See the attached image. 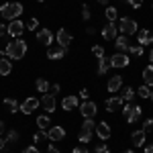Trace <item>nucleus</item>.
Returning <instances> with one entry per match:
<instances>
[{
  "label": "nucleus",
  "mask_w": 153,
  "mask_h": 153,
  "mask_svg": "<svg viewBox=\"0 0 153 153\" xmlns=\"http://www.w3.org/2000/svg\"><path fill=\"white\" fill-rule=\"evenodd\" d=\"M27 53V43L23 39H14L12 43L6 45V57L8 59H23Z\"/></svg>",
  "instance_id": "1"
},
{
  "label": "nucleus",
  "mask_w": 153,
  "mask_h": 153,
  "mask_svg": "<svg viewBox=\"0 0 153 153\" xmlns=\"http://www.w3.org/2000/svg\"><path fill=\"white\" fill-rule=\"evenodd\" d=\"M0 14L8 21H16L23 14V4L21 2H6V4L0 6Z\"/></svg>",
  "instance_id": "2"
},
{
  "label": "nucleus",
  "mask_w": 153,
  "mask_h": 153,
  "mask_svg": "<svg viewBox=\"0 0 153 153\" xmlns=\"http://www.w3.org/2000/svg\"><path fill=\"white\" fill-rule=\"evenodd\" d=\"M137 21L135 19H129V16H123L120 21H118V31H120V35H133V33H137Z\"/></svg>",
  "instance_id": "3"
},
{
  "label": "nucleus",
  "mask_w": 153,
  "mask_h": 153,
  "mask_svg": "<svg viewBox=\"0 0 153 153\" xmlns=\"http://www.w3.org/2000/svg\"><path fill=\"white\" fill-rule=\"evenodd\" d=\"M80 112H82L84 118H94V114L98 112V108L92 100H84L82 104H80Z\"/></svg>",
  "instance_id": "4"
},
{
  "label": "nucleus",
  "mask_w": 153,
  "mask_h": 153,
  "mask_svg": "<svg viewBox=\"0 0 153 153\" xmlns=\"http://www.w3.org/2000/svg\"><path fill=\"white\" fill-rule=\"evenodd\" d=\"M37 43L43 45V47H49V45L53 43V33H51L49 29H39V33H37Z\"/></svg>",
  "instance_id": "5"
},
{
  "label": "nucleus",
  "mask_w": 153,
  "mask_h": 153,
  "mask_svg": "<svg viewBox=\"0 0 153 153\" xmlns=\"http://www.w3.org/2000/svg\"><path fill=\"white\" fill-rule=\"evenodd\" d=\"M110 63H112V68H127L131 63V59L127 53H120V51H117L112 57H110Z\"/></svg>",
  "instance_id": "6"
},
{
  "label": "nucleus",
  "mask_w": 153,
  "mask_h": 153,
  "mask_svg": "<svg viewBox=\"0 0 153 153\" xmlns=\"http://www.w3.org/2000/svg\"><path fill=\"white\" fill-rule=\"evenodd\" d=\"M39 108V98H35V96H29V98H25V102L21 104V110H23L25 114H31L33 110H37Z\"/></svg>",
  "instance_id": "7"
},
{
  "label": "nucleus",
  "mask_w": 153,
  "mask_h": 153,
  "mask_svg": "<svg viewBox=\"0 0 153 153\" xmlns=\"http://www.w3.org/2000/svg\"><path fill=\"white\" fill-rule=\"evenodd\" d=\"M25 29H27V25H23V21H19V19L16 21H10V25H8V35L19 39V37L23 35Z\"/></svg>",
  "instance_id": "8"
},
{
  "label": "nucleus",
  "mask_w": 153,
  "mask_h": 153,
  "mask_svg": "<svg viewBox=\"0 0 153 153\" xmlns=\"http://www.w3.org/2000/svg\"><path fill=\"white\" fill-rule=\"evenodd\" d=\"M41 106L47 110V114H53V112H55V106H57L55 94H45L43 98H41Z\"/></svg>",
  "instance_id": "9"
},
{
  "label": "nucleus",
  "mask_w": 153,
  "mask_h": 153,
  "mask_svg": "<svg viewBox=\"0 0 153 153\" xmlns=\"http://www.w3.org/2000/svg\"><path fill=\"white\" fill-rule=\"evenodd\" d=\"M117 33H118V27L114 23H106L104 29H102V37H104V41H114V39H117Z\"/></svg>",
  "instance_id": "10"
},
{
  "label": "nucleus",
  "mask_w": 153,
  "mask_h": 153,
  "mask_svg": "<svg viewBox=\"0 0 153 153\" xmlns=\"http://www.w3.org/2000/svg\"><path fill=\"white\" fill-rule=\"evenodd\" d=\"M123 106H125V100H123L120 96H112V98L106 100V110H108V112H117Z\"/></svg>",
  "instance_id": "11"
},
{
  "label": "nucleus",
  "mask_w": 153,
  "mask_h": 153,
  "mask_svg": "<svg viewBox=\"0 0 153 153\" xmlns=\"http://www.w3.org/2000/svg\"><path fill=\"white\" fill-rule=\"evenodd\" d=\"M65 53H68V49L61 47V45H49L47 47V57L49 59H61Z\"/></svg>",
  "instance_id": "12"
},
{
  "label": "nucleus",
  "mask_w": 153,
  "mask_h": 153,
  "mask_svg": "<svg viewBox=\"0 0 153 153\" xmlns=\"http://www.w3.org/2000/svg\"><path fill=\"white\" fill-rule=\"evenodd\" d=\"M96 133H98V137H100L102 141L110 139V135H112V131H110V125H108V123H104V120L96 125Z\"/></svg>",
  "instance_id": "13"
},
{
  "label": "nucleus",
  "mask_w": 153,
  "mask_h": 153,
  "mask_svg": "<svg viewBox=\"0 0 153 153\" xmlns=\"http://www.w3.org/2000/svg\"><path fill=\"white\" fill-rule=\"evenodd\" d=\"M47 135H49V141H61V139L65 137V129L55 125V127H49Z\"/></svg>",
  "instance_id": "14"
},
{
  "label": "nucleus",
  "mask_w": 153,
  "mask_h": 153,
  "mask_svg": "<svg viewBox=\"0 0 153 153\" xmlns=\"http://www.w3.org/2000/svg\"><path fill=\"white\" fill-rule=\"evenodd\" d=\"M57 45H61L65 49L71 45V35L68 33V29H59L57 31Z\"/></svg>",
  "instance_id": "15"
},
{
  "label": "nucleus",
  "mask_w": 153,
  "mask_h": 153,
  "mask_svg": "<svg viewBox=\"0 0 153 153\" xmlns=\"http://www.w3.org/2000/svg\"><path fill=\"white\" fill-rule=\"evenodd\" d=\"M114 47H117L118 51H120V53L129 51V47H131L129 37H127V35H120V37H117V39H114Z\"/></svg>",
  "instance_id": "16"
},
{
  "label": "nucleus",
  "mask_w": 153,
  "mask_h": 153,
  "mask_svg": "<svg viewBox=\"0 0 153 153\" xmlns=\"http://www.w3.org/2000/svg\"><path fill=\"white\" fill-rule=\"evenodd\" d=\"M120 86H123V78H120V76H112V78L108 80V84H106V90H108V92H118Z\"/></svg>",
  "instance_id": "17"
},
{
  "label": "nucleus",
  "mask_w": 153,
  "mask_h": 153,
  "mask_svg": "<svg viewBox=\"0 0 153 153\" xmlns=\"http://www.w3.org/2000/svg\"><path fill=\"white\" fill-rule=\"evenodd\" d=\"M110 68H112V63H110V57H100L98 59V76H104L106 71L110 70Z\"/></svg>",
  "instance_id": "18"
},
{
  "label": "nucleus",
  "mask_w": 153,
  "mask_h": 153,
  "mask_svg": "<svg viewBox=\"0 0 153 153\" xmlns=\"http://www.w3.org/2000/svg\"><path fill=\"white\" fill-rule=\"evenodd\" d=\"M139 45H153V35L147 31V29H141L139 31Z\"/></svg>",
  "instance_id": "19"
},
{
  "label": "nucleus",
  "mask_w": 153,
  "mask_h": 153,
  "mask_svg": "<svg viewBox=\"0 0 153 153\" xmlns=\"http://www.w3.org/2000/svg\"><path fill=\"white\" fill-rule=\"evenodd\" d=\"M145 135H147L145 131H135V133L131 135L133 145H135V147H143V145H145Z\"/></svg>",
  "instance_id": "20"
},
{
  "label": "nucleus",
  "mask_w": 153,
  "mask_h": 153,
  "mask_svg": "<svg viewBox=\"0 0 153 153\" xmlns=\"http://www.w3.org/2000/svg\"><path fill=\"white\" fill-rule=\"evenodd\" d=\"M143 114V108L139 104H133V108H131V114L127 117V123H137L139 118H141Z\"/></svg>",
  "instance_id": "21"
},
{
  "label": "nucleus",
  "mask_w": 153,
  "mask_h": 153,
  "mask_svg": "<svg viewBox=\"0 0 153 153\" xmlns=\"http://www.w3.org/2000/svg\"><path fill=\"white\" fill-rule=\"evenodd\" d=\"M61 106H63V110H74V108L78 106V98H76V96H65V98L61 100Z\"/></svg>",
  "instance_id": "22"
},
{
  "label": "nucleus",
  "mask_w": 153,
  "mask_h": 153,
  "mask_svg": "<svg viewBox=\"0 0 153 153\" xmlns=\"http://www.w3.org/2000/svg\"><path fill=\"white\" fill-rule=\"evenodd\" d=\"M12 71V63L8 61V57H2L0 59V76H8Z\"/></svg>",
  "instance_id": "23"
},
{
  "label": "nucleus",
  "mask_w": 153,
  "mask_h": 153,
  "mask_svg": "<svg viewBox=\"0 0 153 153\" xmlns=\"http://www.w3.org/2000/svg\"><path fill=\"white\" fill-rule=\"evenodd\" d=\"M104 16H106L108 23H114V21L118 19V10L114 8V6H106L104 8Z\"/></svg>",
  "instance_id": "24"
},
{
  "label": "nucleus",
  "mask_w": 153,
  "mask_h": 153,
  "mask_svg": "<svg viewBox=\"0 0 153 153\" xmlns=\"http://www.w3.org/2000/svg\"><path fill=\"white\" fill-rule=\"evenodd\" d=\"M4 106H6L10 112H19V110H21V104H19L16 98H4Z\"/></svg>",
  "instance_id": "25"
},
{
  "label": "nucleus",
  "mask_w": 153,
  "mask_h": 153,
  "mask_svg": "<svg viewBox=\"0 0 153 153\" xmlns=\"http://www.w3.org/2000/svg\"><path fill=\"white\" fill-rule=\"evenodd\" d=\"M37 127H39V131H47L49 127H51V120H49L47 114H41V117H37Z\"/></svg>",
  "instance_id": "26"
},
{
  "label": "nucleus",
  "mask_w": 153,
  "mask_h": 153,
  "mask_svg": "<svg viewBox=\"0 0 153 153\" xmlns=\"http://www.w3.org/2000/svg\"><path fill=\"white\" fill-rule=\"evenodd\" d=\"M143 80H145V86H153V65H147L143 70Z\"/></svg>",
  "instance_id": "27"
},
{
  "label": "nucleus",
  "mask_w": 153,
  "mask_h": 153,
  "mask_svg": "<svg viewBox=\"0 0 153 153\" xmlns=\"http://www.w3.org/2000/svg\"><path fill=\"white\" fill-rule=\"evenodd\" d=\"M120 98H123L125 102H131V100L135 98V90H133L131 86H125V88L120 90Z\"/></svg>",
  "instance_id": "28"
},
{
  "label": "nucleus",
  "mask_w": 153,
  "mask_h": 153,
  "mask_svg": "<svg viewBox=\"0 0 153 153\" xmlns=\"http://www.w3.org/2000/svg\"><path fill=\"white\" fill-rule=\"evenodd\" d=\"M35 86H37V90H39V92H47L49 88H51V86H49V82L45 80V78H39Z\"/></svg>",
  "instance_id": "29"
},
{
  "label": "nucleus",
  "mask_w": 153,
  "mask_h": 153,
  "mask_svg": "<svg viewBox=\"0 0 153 153\" xmlns=\"http://www.w3.org/2000/svg\"><path fill=\"white\" fill-rule=\"evenodd\" d=\"M78 139H80V143H90V141H92V131H84L82 129Z\"/></svg>",
  "instance_id": "30"
},
{
  "label": "nucleus",
  "mask_w": 153,
  "mask_h": 153,
  "mask_svg": "<svg viewBox=\"0 0 153 153\" xmlns=\"http://www.w3.org/2000/svg\"><path fill=\"white\" fill-rule=\"evenodd\" d=\"M16 141H19V133H16L14 129H12V131H8V133H6V143H10V145H14Z\"/></svg>",
  "instance_id": "31"
},
{
  "label": "nucleus",
  "mask_w": 153,
  "mask_h": 153,
  "mask_svg": "<svg viewBox=\"0 0 153 153\" xmlns=\"http://www.w3.org/2000/svg\"><path fill=\"white\" fill-rule=\"evenodd\" d=\"M82 129H84V131H94V129H96V125H94V118H84V123H82Z\"/></svg>",
  "instance_id": "32"
},
{
  "label": "nucleus",
  "mask_w": 153,
  "mask_h": 153,
  "mask_svg": "<svg viewBox=\"0 0 153 153\" xmlns=\"http://www.w3.org/2000/svg\"><path fill=\"white\" fill-rule=\"evenodd\" d=\"M43 141H49L47 131H37V135H35V143H43Z\"/></svg>",
  "instance_id": "33"
},
{
  "label": "nucleus",
  "mask_w": 153,
  "mask_h": 153,
  "mask_svg": "<svg viewBox=\"0 0 153 153\" xmlns=\"http://www.w3.org/2000/svg\"><path fill=\"white\" fill-rule=\"evenodd\" d=\"M137 94L141 96V98H151V88H149V86H141V88L137 90Z\"/></svg>",
  "instance_id": "34"
},
{
  "label": "nucleus",
  "mask_w": 153,
  "mask_h": 153,
  "mask_svg": "<svg viewBox=\"0 0 153 153\" xmlns=\"http://www.w3.org/2000/svg\"><path fill=\"white\" fill-rule=\"evenodd\" d=\"M129 51L133 53V55L141 57V55H143V51H145V47H143V45H131V47H129Z\"/></svg>",
  "instance_id": "35"
},
{
  "label": "nucleus",
  "mask_w": 153,
  "mask_h": 153,
  "mask_svg": "<svg viewBox=\"0 0 153 153\" xmlns=\"http://www.w3.org/2000/svg\"><path fill=\"white\" fill-rule=\"evenodd\" d=\"M92 53H94L98 59L104 57V47H102V45H94V47H92Z\"/></svg>",
  "instance_id": "36"
},
{
  "label": "nucleus",
  "mask_w": 153,
  "mask_h": 153,
  "mask_svg": "<svg viewBox=\"0 0 153 153\" xmlns=\"http://www.w3.org/2000/svg\"><path fill=\"white\" fill-rule=\"evenodd\" d=\"M90 14H92L90 6H88V4H82V19H84V21H88V19H90Z\"/></svg>",
  "instance_id": "37"
},
{
  "label": "nucleus",
  "mask_w": 153,
  "mask_h": 153,
  "mask_svg": "<svg viewBox=\"0 0 153 153\" xmlns=\"http://www.w3.org/2000/svg\"><path fill=\"white\" fill-rule=\"evenodd\" d=\"M37 27H39V21H37V19H29V23H27V29H29V31H35Z\"/></svg>",
  "instance_id": "38"
},
{
  "label": "nucleus",
  "mask_w": 153,
  "mask_h": 153,
  "mask_svg": "<svg viewBox=\"0 0 153 153\" xmlns=\"http://www.w3.org/2000/svg\"><path fill=\"white\" fill-rule=\"evenodd\" d=\"M143 131H145V133H151V131H153V118H147V120H145Z\"/></svg>",
  "instance_id": "39"
},
{
  "label": "nucleus",
  "mask_w": 153,
  "mask_h": 153,
  "mask_svg": "<svg viewBox=\"0 0 153 153\" xmlns=\"http://www.w3.org/2000/svg\"><path fill=\"white\" fill-rule=\"evenodd\" d=\"M94 153H110V149H108V147H106L104 143H100V145H96Z\"/></svg>",
  "instance_id": "40"
},
{
  "label": "nucleus",
  "mask_w": 153,
  "mask_h": 153,
  "mask_svg": "<svg viewBox=\"0 0 153 153\" xmlns=\"http://www.w3.org/2000/svg\"><path fill=\"white\" fill-rule=\"evenodd\" d=\"M129 4L133 6V8H141V6H143V0H129Z\"/></svg>",
  "instance_id": "41"
},
{
  "label": "nucleus",
  "mask_w": 153,
  "mask_h": 153,
  "mask_svg": "<svg viewBox=\"0 0 153 153\" xmlns=\"http://www.w3.org/2000/svg\"><path fill=\"white\" fill-rule=\"evenodd\" d=\"M80 96H82L84 100H88V96H90V92H88V88H82V90H80Z\"/></svg>",
  "instance_id": "42"
},
{
  "label": "nucleus",
  "mask_w": 153,
  "mask_h": 153,
  "mask_svg": "<svg viewBox=\"0 0 153 153\" xmlns=\"http://www.w3.org/2000/svg\"><path fill=\"white\" fill-rule=\"evenodd\" d=\"M6 33H8V27H6V25H2V23H0V37H4Z\"/></svg>",
  "instance_id": "43"
},
{
  "label": "nucleus",
  "mask_w": 153,
  "mask_h": 153,
  "mask_svg": "<svg viewBox=\"0 0 153 153\" xmlns=\"http://www.w3.org/2000/svg\"><path fill=\"white\" fill-rule=\"evenodd\" d=\"M23 153H39V149H37L35 145H31V147H27V149H25Z\"/></svg>",
  "instance_id": "44"
},
{
  "label": "nucleus",
  "mask_w": 153,
  "mask_h": 153,
  "mask_svg": "<svg viewBox=\"0 0 153 153\" xmlns=\"http://www.w3.org/2000/svg\"><path fill=\"white\" fill-rule=\"evenodd\" d=\"M74 153H88V149H86L84 145H80V147H76V149H74Z\"/></svg>",
  "instance_id": "45"
},
{
  "label": "nucleus",
  "mask_w": 153,
  "mask_h": 153,
  "mask_svg": "<svg viewBox=\"0 0 153 153\" xmlns=\"http://www.w3.org/2000/svg\"><path fill=\"white\" fill-rule=\"evenodd\" d=\"M47 153H59V149L55 147V145H49V147H47Z\"/></svg>",
  "instance_id": "46"
},
{
  "label": "nucleus",
  "mask_w": 153,
  "mask_h": 153,
  "mask_svg": "<svg viewBox=\"0 0 153 153\" xmlns=\"http://www.w3.org/2000/svg\"><path fill=\"white\" fill-rule=\"evenodd\" d=\"M59 90H61V86H59V84H53V86H51V92H53V94H57Z\"/></svg>",
  "instance_id": "47"
},
{
  "label": "nucleus",
  "mask_w": 153,
  "mask_h": 153,
  "mask_svg": "<svg viewBox=\"0 0 153 153\" xmlns=\"http://www.w3.org/2000/svg\"><path fill=\"white\" fill-rule=\"evenodd\" d=\"M145 153H153V143H151V145H147V147H145Z\"/></svg>",
  "instance_id": "48"
},
{
  "label": "nucleus",
  "mask_w": 153,
  "mask_h": 153,
  "mask_svg": "<svg viewBox=\"0 0 153 153\" xmlns=\"http://www.w3.org/2000/svg\"><path fill=\"white\" fill-rule=\"evenodd\" d=\"M86 33H88V35H94V33H96V29H92V27H88V29H86Z\"/></svg>",
  "instance_id": "49"
},
{
  "label": "nucleus",
  "mask_w": 153,
  "mask_h": 153,
  "mask_svg": "<svg viewBox=\"0 0 153 153\" xmlns=\"http://www.w3.org/2000/svg\"><path fill=\"white\" fill-rule=\"evenodd\" d=\"M4 131H6V125H4V123H2V120H0V135H2V133H4Z\"/></svg>",
  "instance_id": "50"
},
{
  "label": "nucleus",
  "mask_w": 153,
  "mask_h": 153,
  "mask_svg": "<svg viewBox=\"0 0 153 153\" xmlns=\"http://www.w3.org/2000/svg\"><path fill=\"white\" fill-rule=\"evenodd\" d=\"M98 4H104V6H108V0H96Z\"/></svg>",
  "instance_id": "51"
},
{
  "label": "nucleus",
  "mask_w": 153,
  "mask_h": 153,
  "mask_svg": "<svg viewBox=\"0 0 153 153\" xmlns=\"http://www.w3.org/2000/svg\"><path fill=\"white\" fill-rule=\"evenodd\" d=\"M4 145H6V141H4V139H0V151L4 149Z\"/></svg>",
  "instance_id": "52"
},
{
  "label": "nucleus",
  "mask_w": 153,
  "mask_h": 153,
  "mask_svg": "<svg viewBox=\"0 0 153 153\" xmlns=\"http://www.w3.org/2000/svg\"><path fill=\"white\" fill-rule=\"evenodd\" d=\"M149 59L153 61V47H151V51H149Z\"/></svg>",
  "instance_id": "53"
},
{
  "label": "nucleus",
  "mask_w": 153,
  "mask_h": 153,
  "mask_svg": "<svg viewBox=\"0 0 153 153\" xmlns=\"http://www.w3.org/2000/svg\"><path fill=\"white\" fill-rule=\"evenodd\" d=\"M125 153H135V151H133V149H129V151H125Z\"/></svg>",
  "instance_id": "54"
},
{
  "label": "nucleus",
  "mask_w": 153,
  "mask_h": 153,
  "mask_svg": "<svg viewBox=\"0 0 153 153\" xmlns=\"http://www.w3.org/2000/svg\"><path fill=\"white\" fill-rule=\"evenodd\" d=\"M37 2H45V0H37Z\"/></svg>",
  "instance_id": "55"
},
{
  "label": "nucleus",
  "mask_w": 153,
  "mask_h": 153,
  "mask_svg": "<svg viewBox=\"0 0 153 153\" xmlns=\"http://www.w3.org/2000/svg\"><path fill=\"white\" fill-rule=\"evenodd\" d=\"M151 100H153V92H151Z\"/></svg>",
  "instance_id": "56"
},
{
  "label": "nucleus",
  "mask_w": 153,
  "mask_h": 153,
  "mask_svg": "<svg viewBox=\"0 0 153 153\" xmlns=\"http://www.w3.org/2000/svg\"><path fill=\"white\" fill-rule=\"evenodd\" d=\"M125 2H129V0H125Z\"/></svg>",
  "instance_id": "57"
}]
</instances>
